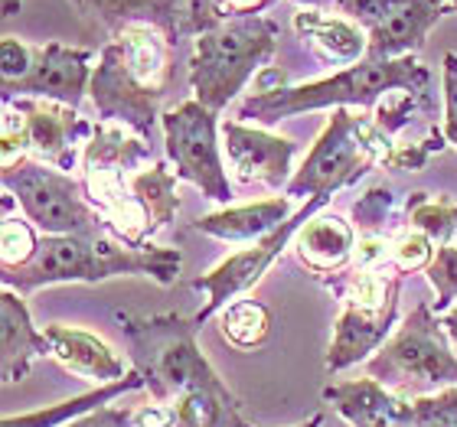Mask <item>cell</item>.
<instances>
[{
	"label": "cell",
	"instance_id": "6",
	"mask_svg": "<svg viewBox=\"0 0 457 427\" xmlns=\"http://www.w3.org/2000/svg\"><path fill=\"white\" fill-rule=\"evenodd\" d=\"M366 375L405 398L457 389V356L451 352V340L441 316H435V307H415L402 320L399 333L366 362Z\"/></svg>",
	"mask_w": 457,
	"mask_h": 427
},
{
	"label": "cell",
	"instance_id": "2",
	"mask_svg": "<svg viewBox=\"0 0 457 427\" xmlns=\"http://www.w3.org/2000/svg\"><path fill=\"white\" fill-rule=\"evenodd\" d=\"M180 248H131L108 235H43L27 265L4 267V287L33 294L49 284H98L108 277H154L170 287L180 277Z\"/></svg>",
	"mask_w": 457,
	"mask_h": 427
},
{
	"label": "cell",
	"instance_id": "37",
	"mask_svg": "<svg viewBox=\"0 0 457 427\" xmlns=\"http://www.w3.org/2000/svg\"><path fill=\"white\" fill-rule=\"evenodd\" d=\"M389 206H392V193L386 190V186H376V190H370L360 202H356L353 216H356V222H360V228L366 232V235H376V226L386 218Z\"/></svg>",
	"mask_w": 457,
	"mask_h": 427
},
{
	"label": "cell",
	"instance_id": "45",
	"mask_svg": "<svg viewBox=\"0 0 457 427\" xmlns=\"http://www.w3.org/2000/svg\"><path fill=\"white\" fill-rule=\"evenodd\" d=\"M448 13H457V0H448Z\"/></svg>",
	"mask_w": 457,
	"mask_h": 427
},
{
	"label": "cell",
	"instance_id": "32",
	"mask_svg": "<svg viewBox=\"0 0 457 427\" xmlns=\"http://www.w3.org/2000/svg\"><path fill=\"white\" fill-rule=\"evenodd\" d=\"M232 20L222 7V0H183L180 4V39H196L203 33H212Z\"/></svg>",
	"mask_w": 457,
	"mask_h": 427
},
{
	"label": "cell",
	"instance_id": "41",
	"mask_svg": "<svg viewBox=\"0 0 457 427\" xmlns=\"http://www.w3.org/2000/svg\"><path fill=\"white\" fill-rule=\"evenodd\" d=\"M275 0H222L228 17H258L265 7H271Z\"/></svg>",
	"mask_w": 457,
	"mask_h": 427
},
{
	"label": "cell",
	"instance_id": "36",
	"mask_svg": "<svg viewBox=\"0 0 457 427\" xmlns=\"http://www.w3.org/2000/svg\"><path fill=\"white\" fill-rule=\"evenodd\" d=\"M441 88H445V124H441V131H445L451 147H457V53H445Z\"/></svg>",
	"mask_w": 457,
	"mask_h": 427
},
{
	"label": "cell",
	"instance_id": "39",
	"mask_svg": "<svg viewBox=\"0 0 457 427\" xmlns=\"http://www.w3.org/2000/svg\"><path fill=\"white\" fill-rule=\"evenodd\" d=\"M66 427H134V408L105 405V408L92 411V415L72 421V424H66Z\"/></svg>",
	"mask_w": 457,
	"mask_h": 427
},
{
	"label": "cell",
	"instance_id": "8",
	"mask_svg": "<svg viewBox=\"0 0 457 427\" xmlns=\"http://www.w3.org/2000/svg\"><path fill=\"white\" fill-rule=\"evenodd\" d=\"M0 180L7 196H13L23 216L43 235H108L105 216L92 206L86 183L76 180L72 173L33 157H17L4 163Z\"/></svg>",
	"mask_w": 457,
	"mask_h": 427
},
{
	"label": "cell",
	"instance_id": "22",
	"mask_svg": "<svg viewBox=\"0 0 457 427\" xmlns=\"http://www.w3.org/2000/svg\"><path fill=\"white\" fill-rule=\"evenodd\" d=\"M144 160H154L151 144L144 137L121 124L98 121L82 147V177H105V173L131 177Z\"/></svg>",
	"mask_w": 457,
	"mask_h": 427
},
{
	"label": "cell",
	"instance_id": "11",
	"mask_svg": "<svg viewBox=\"0 0 457 427\" xmlns=\"http://www.w3.org/2000/svg\"><path fill=\"white\" fill-rule=\"evenodd\" d=\"M92 127L96 124L82 121L79 108L43 98H13L4 111V163L33 157L59 170H72L76 144H82Z\"/></svg>",
	"mask_w": 457,
	"mask_h": 427
},
{
	"label": "cell",
	"instance_id": "28",
	"mask_svg": "<svg viewBox=\"0 0 457 427\" xmlns=\"http://www.w3.org/2000/svg\"><path fill=\"white\" fill-rule=\"evenodd\" d=\"M409 228L428 235L431 242L454 245L451 238L457 235V202L448 196H428V193H411L409 200Z\"/></svg>",
	"mask_w": 457,
	"mask_h": 427
},
{
	"label": "cell",
	"instance_id": "38",
	"mask_svg": "<svg viewBox=\"0 0 457 427\" xmlns=\"http://www.w3.org/2000/svg\"><path fill=\"white\" fill-rule=\"evenodd\" d=\"M421 95H411V92H395V102H386V105H379V111H376V127H379L386 137L389 134H395L402 127V124H409L411 111H415V105H419Z\"/></svg>",
	"mask_w": 457,
	"mask_h": 427
},
{
	"label": "cell",
	"instance_id": "23",
	"mask_svg": "<svg viewBox=\"0 0 457 427\" xmlns=\"http://www.w3.org/2000/svg\"><path fill=\"white\" fill-rule=\"evenodd\" d=\"M79 10L102 20L112 33L134 23L157 27L161 33L173 39V46L180 43V4L183 0H72Z\"/></svg>",
	"mask_w": 457,
	"mask_h": 427
},
{
	"label": "cell",
	"instance_id": "18",
	"mask_svg": "<svg viewBox=\"0 0 457 427\" xmlns=\"http://www.w3.org/2000/svg\"><path fill=\"white\" fill-rule=\"evenodd\" d=\"M39 356H49L46 333L33 326L23 294L7 287L0 297V382H20Z\"/></svg>",
	"mask_w": 457,
	"mask_h": 427
},
{
	"label": "cell",
	"instance_id": "5",
	"mask_svg": "<svg viewBox=\"0 0 457 427\" xmlns=\"http://www.w3.org/2000/svg\"><path fill=\"white\" fill-rule=\"evenodd\" d=\"M278 49V27L268 17H232L212 33L193 39L190 88L193 98L220 114L248 86V78L268 69Z\"/></svg>",
	"mask_w": 457,
	"mask_h": 427
},
{
	"label": "cell",
	"instance_id": "9",
	"mask_svg": "<svg viewBox=\"0 0 457 427\" xmlns=\"http://www.w3.org/2000/svg\"><path fill=\"white\" fill-rule=\"evenodd\" d=\"M402 275L366 267L350 277L343 291V310L334 323V340L327 349V372H343L356 362H370L389 342V333L399 314Z\"/></svg>",
	"mask_w": 457,
	"mask_h": 427
},
{
	"label": "cell",
	"instance_id": "34",
	"mask_svg": "<svg viewBox=\"0 0 457 427\" xmlns=\"http://www.w3.org/2000/svg\"><path fill=\"white\" fill-rule=\"evenodd\" d=\"M411 405H415L411 427H457V389L421 395V398H411Z\"/></svg>",
	"mask_w": 457,
	"mask_h": 427
},
{
	"label": "cell",
	"instance_id": "21",
	"mask_svg": "<svg viewBox=\"0 0 457 427\" xmlns=\"http://www.w3.org/2000/svg\"><path fill=\"white\" fill-rule=\"evenodd\" d=\"M295 251L301 258V265L307 271H314L317 277L340 275L343 267L353 261V255H356V232L337 212L314 216L297 232Z\"/></svg>",
	"mask_w": 457,
	"mask_h": 427
},
{
	"label": "cell",
	"instance_id": "17",
	"mask_svg": "<svg viewBox=\"0 0 457 427\" xmlns=\"http://www.w3.org/2000/svg\"><path fill=\"white\" fill-rule=\"evenodd\" d=\"M43 333L49 340V359H56L62 369L79 375V379L108 385V382H118L131 372L121 356L96 333L66 326V323H49Z\"/></svg>",
	"mask_w": 457,
	"mask_h": 427
},
{
	"label": "cell",
	"instance_id": "14",
	"mask_svg": "<svg viewBox=\"0 0 457 427\" xmlns=\"http://www.w3.org/2000/svg\"><path fill=\"white\" fill-rule=\"evenodd\" d=\"M222 151L242 183H262L281 190L295 177L297 144L265 127H248L242 121H222Z\"/></svg>",
	"mask_w": 457,
	"mask_h": 427
},
{
	"label": "cell",
	"instance_id": "1",
	"mask_svg": "<svg viewBox=\"0 0 457 427\" xmlns=\"http://www.w3.org/2000/svg\"><path fill=\"white\" fill-rule=\"evenodd\" d=\"M173 78V39L157 27L134 23L112 33L98 53L88 95L98 121L121 124L147 141L163 118L161 108L170 95Z\"/></svg>",
	"mask_w": 457,
	"mask_h": 427
},
{
	"label": "cell",
	"instance_id": "40",
	"mask_svg": "<svg viewBox=\"0 0 457 427\" xmlns=\"http://www.w3.org/2000/svg\"><path fill=\"white\" fill-rule=\"evenodd\" d=\"M134 427H177V411L173 405H144L134 408Z\"/></svg>",
	"mask_w": 457,
	"mask_h": 427
},
{
	"label": "cell",
	"instance_id": "26",
	"mask_svg": "<svg viewBox=\"0 0 457 427\" xmlns=\"http://www.w3.org/2000/svg\"><path fill=\"white\" fill-rule=\"evenodd\" d=\"M177 427H242V408L226 382L183 395L177 405Z\"/></svg>",
	"mask_w": 457,
	"mask_h": 427
},
{
	"label": "cell",
	"instance_id": "31",
	"mask_svg": "<svg viewBox=\"0 0 457 427\" xmlns=\"http://www.w3.org/2000/svg\"><path fill=\"white\" fill-rule=\"evenodd\" d=\"M445 131H431L425 141H419V144H392L389 151L382 153V167L386 170H425V163L435 157V153L445 147Z\"/></svg>",
	"mask_w": 457,
	"mask_h": 427
},
{
	"label": "cell",
	"instance_id": "43",
	"mask_svg": "<svg viewBox=\"0 0 457 427\" xmlns=\"http://www.w3.org/2000/svg\"><path fill=\"white\" fill-rule=\"evenodd\" d=\"M242 427H255V424H242ZM295 427H327V418L324 415H311V418L301 421V424H295Z\"/></svg>",
	"mask_w": 457,
	"mask_h": 427
},
{
	"label": "cell",
	"instance_id": "15",
	"mask_svg": "<svg viewBox=\"0 0 457 427\" xmlns=\"http://www.w3.org/2000/svg\"><path fill=\"white\" fill-rule=\"evenodd\" d=\"M448 13V0H389V7L370 29V53L366 59L382 62V59L419 56L425 46L428 29Z\"/></svg>",
	"mask_w": 457,
	"mask_h": 427
},
{
	"label": "cell",
	"instance_id": "7",
	"mask_svg": "<svg viewBox=\"0 0 457 427\" xmlns=\"http://www.w3.org/2000/svg\"><path fill=\"white\" fill-rule=\"evenodd\" d=\"M386 151L389 141L376 124L350 108H334L285 193L291 200H330L337 190L360 183L376 163H382Z\"/></svg>",
	"mask_w": 457,
	"mask_h": 427
},
{
	"label": "cell",
	"instance_id": "20",
	"mask_svg": "<svg viewBox=\"0 0 457 427\" xmlns=\"http://www.w3.org/2000/svg\"><path fill=\"white\" fill-rule=\"evenodd\" d=\"M295 33L314 49L324 62L334 66H356L370 53V37L366 29L350 17H337L324 10H301L295 13Z\"/></svg>",
	"mask_w": 457,
	"mask_h": 427
},
{
	"label": "cell",
	"instance_id": "4",
	"mask_svg": "<svg viewBox=\"0 0 457 427\" xmlns=\"http://www.w3.org/2000/svg\"><path fill=\"white\" fill-rule=\"evenodd\" d=\"M118 320L124 323L134 369L141 372L144 389L151 391L157 405H177L183 395L222 382L196 342V333H200L196 316L121 314Z\"/></svg>",
	"mask_w": 457,
	"mask_h": 427
},
{
	"label": "cell",
	"instance_id": "24",
	"mask_svg": "<svg viewBox=\"0 0 457 427\" xmlns=\"http://www.w3.org/2000/svg\"><path fill=\"white\" fill-rule=\"evenodd\" d=\"M137 389H144V379H141V372L131 369L124 379L98 385V389L86 391V395L66 398V401H59V405H49V408L27 411V415H7V418L0 421V427H66V424H72V421L92 415V411L112 405L118 395H128V391H137Z\"/></svg>",
	"mask_w": 457,
	"mask_h": 427
},
{
	"label": "cell",
	"instance_id": "44",
	"mask_svg": "<svg viewBox=\"0 0 457 427\" xmlns=\"http://www.w3.org/2000/svg\"><path fill=\"white\" fill-rule=\"evenodd\" d=\"M295 4H304V7H311V10H317V7H327V4H340V0H295Z\"/></svg>",
	"mask_w": 457,
	"mask_h": 427
},
{
	"label": "cell",
	"instance_id": "27",
	"mask_svg": "<svg viewBox=\"0 0 457 427\" xmlns=\"http://www.w3.org/2000/svg\"><path fill=\"white\" fill-rule=\"evenodd\" d=\"M271 333V310L255 297L232 300L220 314V336L236 349H258Z\"/></svg>",
	"mask_w": 457,
	"mask_h": 427
},
{
	"label": "cell",
	"instance_id": "25",
	"mask_svg": "<svg viewBox=\"0 0 457 427\" xmlns=\"http://www.w3.org/2000/svg\"><path fill=\"white\" fill-rule=\"evenodd\" d=\"M177 173L163 160H154L151 167L137 170L128 180L137 209H141L144 222H147V242H151L161 228H167L180 212V193H177Z\"/></svg>",
	"mask_w": 457,
	"mask_h": 427
},
{
	"label": "cell",
	"instance_id": "29",
	"mask_svg": "<svg viewBox=\"0 0 457 427\" xmlns=\"http://www.w3.org/2000/svg\"><path fill=\"white\" fill-rule=\"evenodd\" d=\"M39 238L33 235V222L29 218H4L0 226V261L4 267L27 265L29 258L37 255Z\"/></svg>",
	"mask_w": 457,
	"mask_h": 427
},
{
	"label": "cell",
	"instance_id": "33",
	"mask_svg": "<svg viewBox=\"0 0 457 427\" xmlns=\"http://www.w3.org/2000/svg\"><path fill=\"white\" fill-rule=\"evenodd\" d=\"M425 275H428V284L438 294V300H435L438 314L451 310L457 300V245H441Z\"/></svg>",
	"mask_w": 457,
	"mask_h": 427
},
{
	"label": "cell",
	"instance_id": "12",
	"mask_svg": "<svg viewBox=\"0 0 457 427\" xmlns=\"http://www.w3.org/2000/svg\"><path fill=\"white\" fill-rule=\"evenodd\" d=\"M327 202L330 200H320V196L307 200L295 216L287 218L285 226L275 228L268 238L252 242V245H245V248H238L236 255H228L226 261H220L212 271H206L203 277H196V281H193V291H203V294H206V304H203V310L196 314V323L203 326V323L212 320L220 310H226L238 294L252 291V287L265 277L268 267L275 265V258L281 255L291 242H295L297 232L314 218L317 209H324Z\"/></svg>",
	"mask_w": 457,
	"mask_h": 427
},
{
	"label": "cell",
	"instance_id": "16",
	"mask_svg": "<svg viewBox=\"0 0 457 427\" xmlns=\"http://www.w3.org/2000/svg\"><path fill=\"white\" fill-rule=\"evenodd\" d=\"M324 401L350 427H411L415 421V405L370 375L330 382L324 389Z\"/></svg>",
	"mask_w": 457,
	"mask_h": 427
},
{
	"label": "cell",
	"instance_id": "10",
	"mask_svg": "<svg viewBox=\"0 0 457 427\" xmlns=\"http://www.w3.org/2000/svg\"><path fill=\"white\" fill-rule=\"evenodd\" d=\"M220 114L200 105L196 98L180 102L177 108L163 111V147L167 160L180 180L193 183L196 190L212 202L232 200V183H228L226 163H222V144H220Z\"/></svg>",
	"mask_w": 457,
	"mask_h": 427
},
{
	"label": "cell",
	"instance_id": "35",
	"mask_svg": "<svg viewBox=\"0 0 457 427\" xmlns=\"http://www.w3.org/2000/svg\"><path fill=\"white\" fill-rule=\"evenodd\" d=\"M33 56H37V46H29L17 37H4L0 39V72H4V82H17L33 69Z\"/></svg>",
	"mask_w": 457,
	"mask_h": 427
},
{
	"label": "cell",
	"instance_id": "30",
	"mask_svg": "<svg viewBox=\"0 0 457 427\" xmlns=\"http://www.w3.org/2000/svg\"><path fill=\"white\" fill-rule=\"evenodd\" d=\"M438 248L428 235H421L415 228H409L405 235L392 245L389 251V265L399 271V275H415V271H428V265L435 261Z\"/></svg>",
	"mask_w": 457,
	"mask_h": 427
},
{
	"label": "cell",
	"instance_id": "19",
	"mask_svg": "<svg viewBox=\"0 0 457 427\" xmlns=\"http://www.w3.org/2000/svg\"><path fill=\"white\" fill-rule=\"evenodd\" d=\"M295 216L291 212V196H271V200H258L248 202V206H226L220 212H210L193 222L196 232L210 238H220V242H232V245H252V242H262L268 238L275 228H281L287 218Z\"/></svg>",
	"mask_w": 457,
	"mask_h": 427
},
{
	"label": "cell",
	"instance_id": "3",
	"mask_svg": "<svg viewBox=\"0 0 457 427\" xmlns=\"http://www.w3.org/2000/svg\"><path fill=\"white\" fill-rule=\"evenodd\" d=\"M428 82L431 72L428 66H421L419 56L382 59V62L362 59L356 66H346L317 82L252 92L238 105V118H252L255 124H278L295 114L317 111V108H372L379 105L382 95H392V92L425 95Z\"/></svg>",
	"mask_w": 457,
	"mask_h": 427
},
{
	"label": "cell",
	"instance_id": "42",
	"mask_svg": "<svg viewBox=\"0 0 457 427\" xmlns=\"http://www.w3.org/2000/svg\"><path fill=\"white\" fill-rule=\"evenodd\" d=\"M441 326H445V333H448V340L457 342V304L441 314Z\"/></svg>",
	"mask_w": 457,
	"mask_h": 427
},
{
	"label": "cell",
	"instance_id": "13",
	"mask_svg": "<svg viewBox=\"0 0 457 427\" xmlns=\"http://www.w3.org/2000/svg\"><path fill=\"white\" fill-rule=\"evenodd\" d=\"M92 49H72L62 43H46L37 46L33 69L17 82H4V102L13 98H43V102H59V105L79 108L92 86Z\"/></svg>",
	"mask_w": 457,
	"mask_h": 427
}]
</instances>
